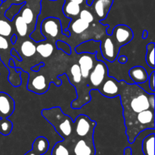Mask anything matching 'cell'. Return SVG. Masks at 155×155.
I'll use <instances>...</instances> for the list:
<instances>
[{"label": "cell", "instance_id": "16", "mask_svg": "<svg viewBox=\"0 0 155 155\" xmlns=\"http://www.w3.org/2000/svg\"><path fill=\"white\" fill-rule=\"evenodd\" d=\"M46 83V79L43 75L36 76L32 80L31 84L33 89H32L31 91H33L38 94L44 93L48 90Z\"/></svg>", "mask_w": 155, "mask_h": 155}, {"label": "cell", "instance_id": "2", "mask_svg": "<svg viewBox=\"0 0 155 155\" xmlns=\"http://www.w3.org/2000/svg\"><path fill=\"white\" fill-rule=\"evenodd\" d=\"M42 115L55 128L57 133L64 139L69 137L73 132L72 120L62 112L58 107L54 108L44 109Z\"/></svg>", "mask_w": 155, "mask_h": 155}, {"label": "cell", "instance_id": "29", "mask_svg": "<svg viewBox=\"0 0 155 155\" xmlns=\"http://www.w3.org/2000/svg\"><path fill=\"white\" fill-rule=\"evenodd\" d=\"M56 47L58 49H60L63 51L64 52L66 53L67 54H71L72 50H71V45L66 42H64L61 40H57L56 41Z\"/></svg>", "mask_w": 155, "mask_h": 155}, {"label": "cell", "instance_id": "10", "mask_svg": "<svg viewBox=\"0 0 155 155\" xmlns=\"http://www.w3.org/2000/svg\"><path fill=\"white\" fill-rule=\"evenodd\" d=\"M114 0H93L90 6L93 7L97 18L100 21H102L107 16L113 5Z\"/></svg>", "mask_w": 155, "mask_h": 155}, {"label": "cell", "instance_id": "20", "mask_svg": "<svg viewBox=\"0 0 155 155\" xmlns=\"http://www.w3.org/2000/svg\"><path fill=\"white\" fill-rule=\"evenodd\" d=\"M26 4L25 2L22 3H19V4H16V3H14L10 5V7L7 9L5 12V17L7 18L9 21H13L15 17H16V15L21 11V8Z\"/></svg>", "mask_w": 155, "mask_h": 155}, {"label": "cell", "instance_id": "4", "mask_svg": "<svg viewBox=\"0 0 155 155\" xmlns=\"http://www.w3.org/2000/svg\"><path fill=\"white\" fill-rule=\"evenodd\" d=\"M110 36L117 43V46L120 48L121 45H127L130 42L133 38V32L128 26L120 24L112 30Z\"/></svg>", "mask_w": 155, "mask_h": 155}, {"label": "cell", "instance_id": "36", "mask_svg": "<svg viewBox=\"0 0 155 155\" xmlns=\"http://www.w3.org/2000/svg\"><path fill=\"white\" fill-rule=\"evenodd\" d=\"M44 65H45V64L44 63H40V64H38L37 65H36V66H34L33 68H32V71H34L35 72H38V71H39V69H40V68H42V67H44Z\"/></svg>", "mask_w": 155, "mask_h": 155}, {"label": "cell", "instance_id": "14", "mask_svg": "<svg viewBox=\"0 0 155 155\" xmlns=\"http://www.w3.org/2000/svg\"><path fill=\"white\" fill-rule=\"evenodd\" d=\"M154 133H151L143 138L141 148L143 155H154Z\"/></svg>", "mask_w": 155, "mask_h": 155}, {"label": "cell", "instance_id": "31", "mask_svg": "<svg viewBox=\"0 0 155 155\" xmlns=\"http://www.w3.org/2000/svg\"><path fill=\"white\" fill-rule=\"evenodd\" d=\"M154 77H155V73H154V71H153L152 72H151V74H150V76H148V84H149L150 89H151L152 92H154L155 91Z\"/></svg>", "mask_w": 155, "mask_h": 155}, {"label": "cell", "instance_id": "39", "mask_svg": "<svg viewBox=\"0 0 155 155\" xmlns=\"http://www.w3.org/2000/svg\"><path fill=\"white\" fill-rule=\"evenodd\" d=\"M15 61H13V59H10V61H9L8 62V64L7 66L11 67V68H15Z\"/></svg>", "mask_w": 155, "mask_h": 155}, {"label": "cell", "instance_id": "43", "mask_svg": "<svg viewBox=\"0 0 155 155\" xmlns=\"http://www.w3.org/2000/svg\"><path fill=\"white\" fill-rule=\"evenodd\" d=\"M2 0H0V7H1V5H2Z\"/></svg>", "mask_w": 155, "mask_h": 155}, {"label": "cell", "instance_id": "44", "mask_svg": "<svg viewBox=\"0 0 155 155\" xmlns=\"http://www.w3.org/2000/svg\"><path fill=\"white\" fill-rule=\"evenodd\" d=\"M2 2H3V3H4V2H5L7 1V0H2Z\"/></svg>", "mask_w": 155, "mask_h": 155}, {"label": "cell", "instance_id": "33", "mask_svg": "<svg viewBox=\"0 0 155 155\" xmlns=\"http://www.w3.org/2000/svg\"><path fill=\"white\" fill-rule=\"evenodd\" d=\"M138 86H139V87L142 88V89H143L145 92H146L147 93H149V94L154 93V92H152V91L150 89L149 84H148V79L146 82H145V83H140V84H139Z\"/></svg>", "mask_w": 155, "mask_h": 155}, {"label": "cell", "instance_id": "34", "mask_svg": "<svg viewBox=\"0 0 155 155\" xmlns=\"http://www.w3.org/2000/svg\"><path fill=\"white\" fill-rule=\"evenodd\" d=\"M11 54H12V55H14L15 58H17V59H18L19 61H22V58H21V55L19 54V53H18L16 50L14 49V48L13 49H12V51H11Z\"/></svg>", "mask_w": 155, "mask_h": 155}, {"label": "cell", "instance_id": "25", "mask_svg": "<svg viewBox=\"0 0 155 155\" xmlns=\"http://www.w3.org/2000/svg\"><path fill=\"white\" fill-rule=\"evenodd\" d=\"M51 155H71L68 148L63 144V142H58L55 144L51 151Z\"/></svg>", "mask_w": 155, "mask_h": 155}, {"label": "cell", "instance_id": "1", "mask_svg": "<svg viewBox=\"0 0 155 155\" xmlns=\"http://www.w3.org/2000/svg\"><path fill=\"white\" fill-rule=\"evenodd\" d=\"M119 86V95L122 100L127 125L134 120L137 114L152 108L150 104V98L153 93H147L138 85L135 83L128 85L124 80L120 82Z\"/></svg>", "mask_w": 155, "mask_h": 155}, {"label": "cell", "instance_id": "30", "mask_svg": "<svg viewBox=\"0 0 155 155\" xmlns=\"http://www.w3.org/2000/svg\"><path fill=\"white\" fill-rule=\"evenodd\" d=\"M8 47L9 43L6 37L0 35V50H6L8 48Z\"/></svg>", "mask_w": 155, "mask_h": 155}, {"label": "cell", "instance_id": "18", "mask_svg": "<svg viewBox=\"0 0 155 155\" xmlns=\"http://www.w3.org/2000/svg\"><path fill=\"white\" fill-rule=\"evenodd\" d=\"M36 51L42 56V58H49L54 51V46L51 42L40 43L36 46Z\"/></svg>", "mask_w": 155, "mask_h": 155}, {"label": "cell", "instance_id": "40", "mask_svg": "<svg viewBox=\"0 0 155 155\" xmlns=\"http://www.w3.org/2000/svg\"><path fill=\"white\" fill-rule=\"evenodd\" d=\"M142 38H143V39H146V38L148 36V30H143V33H142Z\"/></svg>", "mask_w": 155, "mask_h": 155}, {"label": "cell", "instance_id": "35", "mask_svg": "<svg viewBox=\"0 0 155 155\" xmlns=\"http://www.w3.org/2000/svg\"><path fill=\"white\" fill-rule=\"evenodd\" d=\"M127 61H128V58H127V56L125 55L120 56L119 58H118V61H119V63L120 64H125L127 62Z\"/></svg>", "mask_w": 155, "mask_h": 155}, {"label": "cell", "instance_id": "3", "mask_svg": "<svg viewBox=\"0 0 155 155\" xmlns=\"http://www.w3.org/2000/svg\"><path fill=\"white\" fill-rule=\"evenodd\" d=\"M61 30V23L59 18H46L42 20L41 23L40 31L45 39L48 37H57Z\"/></svg>", "mask_w": 155, "mask_h": 155}, {"label": "cell", "instance_id": "24", "mask_svg": "<svg viewBox=\"0 0 155 155\" xmlns=\"http://www.w3.org/2000/svg\"><path fill=\"white\" fill-rule=\"evenodd\" d=\"M24 5L21 8V11H20V12H21V17L22 18V19L25 21V23H27V24H30L33 21L34 14H33V10H32L30 8L25 7Z\"/></svg>", "mask_w": 155, "mask_h": 155}, {"label": "cell", "instance_id": "5", "mask_svg": "<svg viewBox=\"0 0 155 155\" xmlns=\"http://www.w3.org/2000/svg\"><path fill=\"white\" fill-rule=\"evenodd\" d=\"M107 77V68L104 62L100 60L89 73V83L93 88L98 89Z\"/></svg>", "mask_w": 155, "mask_h": 155}, {"label": "cell", "instance_id": "8", "mask_svg": "<svg viewBox=\"0 0 155 155\" xmlns=\"http://www.w3.org/2000/svg\"><path fill=\"white\" fill-rule=\"evenodd\" d=\"M98 90L105 97L114 98L120 94L119 82L113 77H107L101 85V87L98 88Z\"/></svg>", "mask_w": 155, "mask_h": 155}, {"label": "cell", "instance_id": "28", "mask_svg": "<svg viewBox=\"0 0 155 155\" xmlns=\"http://www.w3.org/2000/svg\"><path fill=\"white\" fill-rule=\"evenodd\" d=\"M79 15H80V19L84 21L85 22L90 24L94 21V15H92L90 11L87 10V9H83V10L80 11Z\"/></svg>", "mask_w": 155, "mask_h": 155}, {"label": "cell", "instance_id": "15", "mask_svg": "<svg viewBox=\"0 0 155 155\" xmlns=\"http://www.w3.org/2000/svg\"><path fill=\"white\" fill-rule=\"evenodd\" d=\"M81 11L80 5L78 3H76L74 2H68L64 4L62 7V12L64 15L68 18H72L74 17H77L80 15V12Z\"/></svg>", "mask_w": 155, "mask_h": 155}, {"label": "cell", "instance_id": "26", "mask_svg": "<svg viewBox=\"0 0 155 155\" xmlns=\"http://www.w3.org/2000/svg\"><path fill=\"white\" fill-rule=\"evenodd\" d=\"M12 33V27L11 24L5 20L0 19V35L8 37Z\"/></svg>", "mask_w": 155, "mask_h": 155}, {"label": "cell", "instance_id": "41", "mask_svg": "<svg viewBox=\"0 0 155 155\" xmlns=\"http://www.w3.org/2000/svg\"><path fill=\"white\" fill-rule=\"evenodd\" d=\"M71 2H74L76 3H78V4H82L83 2V0H69Z\"/></svg>", "mask_w": 155, "mask_h": 155}, {"label": "cell", "instance_id": "23", "mask_svg": "<svg viewBox=\"0 0 155 155\" xmlns=\"http://www.w3.org/2000/svg\"><path fill=\"white\" fill-rule=\"evenodd\" d=\"M13 124L12 121L7 118L0 117V133L4 136H8L12 133Z\"/></svg>", "mask_w": 155, "mask_h": 155}, {"label": "cell", "instance_id": "9", "mask_svg": "<svg viewBox=\"0 0 155 155\" xmlns=\"http://www.w3.org/2000/svg\"><path fill=\"white\" fill-rule=\"evenodd\" d=\"M15 101L7 93L0 92V117L8 118L15 110Z\"/></svg>", "mask_w": 155, "mask_h": 155}, {"label": "cell", "instance_id": "13", "mask_svg": "<svg viewBox=\"0 0 155 155\" xmlns=\"http://www.w3.org/2000/svg\"><path fill=\"white\" fill-rule=\"evenodd\" d=\"M95 148L84 139H80L74 147V155H95Z\"/></svg>", "mask_w": 155, "mask_h": 155}, {"label": "cell", "instance_id": "37", "mask_svg": "<svg viewBox=\"0 0 155 155\" xmlns=\"http://www.w3.org/2000/svg\"><path fill=\"white\" fill-rule=\"evenodd\" d=\"M123 155H133V151H132V148L130 147H127V148L124 149V154Z\"/></svg>", "mask_w": 155, "mask_h": 155}, {"label": "cell", "instance_id": "19", "mask_svg": "<svg viewBox=\"0 0 155 155\" xmlns=\"http://www.w3.org/2000/svg\"><path fill=\"white\" fill-rule=\"evenodd\" d=\"M69 26L74 33H76V34H81V33H83V32H85L89 28V24L85 22L84 21H83L80 18H78V19L75 20L71 24V25Z\"/></svg>", "mask_w": 155, "mask_h": 155}, {"label": "cell", "instance_id": "12", "mask_svg": "<svg viewBox=\"0 0 155 155\" xmlns=\"http://www.w3.org/2000/svg\"><path fill=\"white\" fill-rule=\"evenodd\" d=\"M129 76L132 82L136 85L146 82L148 79V71L142 66H135L129 71Z\"/></svg>", "mask_w": 155, "mask_h": 155}, {"label": "cell", "instance_id": "17", "mask_svg": "<svg viewBox=\"0 0 155 155\" xmlns=\"http://www.w3.org/2000/svg\"><path fill=\"white\" fill-rule=\"evenodd\" d=\"M21 51L22 54L27 58L32 57L36 52V46L32 41L26 40L21 45Z\"/></svg>", "mask_w": 155, "mask_h": 155}, {"label": "cell", "instance_id": "38", "mask_svg": "<svg viewBox=\"0 0 155 155\" xmlns=\"http://www.w3.org/2000/svg\"><path fill=\"white\" fill-rule=\"evenodd\" d=\"M17 39H18V36H17V35H12V36L11 37V42H12V44H15Z\"/></svg>", "mask_w": 155, "mask_h": 155}, {"label": "cell", "instance_id": "7", "mask_svg": "<svg viewBox=\"0 0 155 155\" xmlns=\"http://www.w3.org/2000/svg\"><path fill=\"white\" fill-rule=\"evenodd\" d=\"M100 51L104 58H105L108 61L113 62L117 59L120 48L117 46L111 36L108 35L105 39L101 42Z\"/></svg>", "mask_w": 155, "mask_h": 155}, {"label": "cell", "instance_id": "6", "mask_svg": "<svg viewBox=\"0 0 155 155\" xmlns=\"http://www.w3.org/2000/svg\"><path fill=\"white\" fill-rule=\"evenodd\" d=\"M95 123L90 120L89 117L84 114L79 115L75 120L76 134L80 138H85L92 133Z\"/></svg>", "mask_w": 155, "mask_h": 155}, {"label": "cell", "instance_id": "27", "mask_svg": "<svg viewBox=\"0 0 155 155\" xmlns=\"http://www.w3.org/2000/svg\"><path fill=\"white\" fill-rule=\"evenodd\" d=\"M71 74L72 75L73 80L75 83H80L82 81V77L81 75V71H80V66L77 64H74L72 65L71 68Z\"/></svg>", "mask_w": 155, "mask_h": 155}, {"label": "cell", "instance_id": "21", "mask_svg": "<svg viewBox=\"0 0 155 155\" xmlns=\"http://www.w3.org/2000/svg\"><path fill=\"white\" fill-rule=\"evenodd\" d=\"M15 28H16L17 33L20 35L22 37L27 35V30H28V24L27 23H25V21L22 19V18L21 17V15L16 17H15ZM14 18V19H15Z\"/></svg>", "mask_w": 155, "mask_h": 155}, {"label": "cell", "instance_id": "22", "mask_svg": "<svg viewBox=\"0 0 155 155\" xmlns=\"http://www.w3.org/2000/svg\"><path fill=\"white\" fill-rule=\"evenodd\" d=\"M154 42L147 45V51L145 55V60L146 63L150 68L154 69Z\"/></svg>", "mask_w": 155, "mask_h": 155}, {"label": "cell", "instance_id": "11", "mask_svg": "<svg viewBox=\"0 0 155 155\" xmlns=\"http://www.w3.org/2000/svg\"><path fill=\"white\" fill-rule=\"evenodd\" d=\"M78 65L80 66L82 77L84 79H87L89 77L91 70L94 67L93 56L88 53L82 54L79 59Z\"/></svg>", "mask_w": 155, "mask_h": 155}, {"label": "cell", "instance_id": "42", "mask_svg": "<svg viewBox=\"0 0 155 155\" xmlns=\"http://www.w3.org/2000/svg\"><path fill=\"white\" fill-rule=\"evenodd\" d=\"M14 1L16 2V4H19V3L24 2H21V1H22V0H14Z\"/></svg>", "mask_w": 155, "mask_h": 155}, {"label": "cell", "instance_id": "32", "mask_svg": "<svg viewBox=\"0 0 155 155\" xmlns=\"http://www.w3.org/2000/svg\"><path fill=\"white\" fill-rule=\"evenodd\" d=\"M44 154L43 151H40L39 149H38L37 148H36L35 146L32 145V149L30 151H28L27 153H26L24 155H42Z\"/></svg>", "mask_w": 155, "mask_h": 155}]
</instances>
